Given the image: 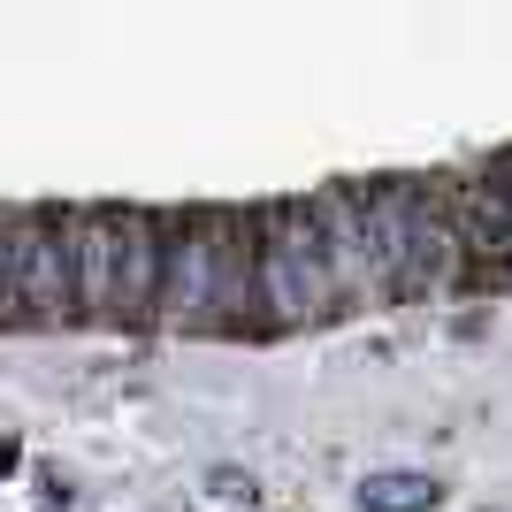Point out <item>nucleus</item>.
<instances>
[{"mask_svg": "<svg viewBox=\"0 0 512 512\" xmlns=\"http://www.w3.org/2000/svg\"><path fill=\"white\" fill-rule=\"evenodd\" d=\"M253 237H260V321L299 329V321L337 314L329 260H321L314 207H306V199H276V207H260L253 214Z\"/></svg>", "mask_w": 512, "mask_h": 512, "instance_id": "obj_1", "label": "nucleus"}, {"mask_svg": "<svg viewBox=\"0 0 512 512\" xmlns=\"http://www.w3.org/2000/svg\"><path fill=\"white\" fill-rule=\"evenodd\" d=\"M214 245H222V207L161 222V306H153L161 321L214 329Z\"/></svg>", "mask_w": 512, "mask_h": 512, "instance_id": "obj_2", "label": "nucleus"}, {"mask_svg": "<svg viewBox=\"0 0 512 512\" xmlns=\"http://www.w3.org/2000/svg\"><path fill=\"white\" fill-rule=\"evenodd\" d=\"M16 306L31 321L77 314V237H69V214H54V207L23 214V230H16Z\"/></svg>", "mask_w": 512, "mask_h": 512, "instance_id": "obj_3", "label": "nucleus"}, {"mask_svg": "<svg viewBox=\"0 0 512 512\" xmlns=\"http://www.w3.org/2000/svg\"><path fill=\"white\" fill-rule=\"evenodd\" d=\"M314 207V237H321V260H329V291L337 299H360L367 283H375V245H367V207L352 184H337V192L306 199Z\"/></svg>", "mask_w": 512, "mask_h": 512, "instance_id": "obj_4", "label": "nucleus"}, {"mask_svg": "<svg viewBox=\"0 0 512 512\" xmlns=\"http://www.w3.org/2000/svg\"><path fill=\"white\" fill-rule=\"evenodd\" d=\"M153 306H161V214L115 207V291H107V314L146 321Z\"/></svg>", "mask_w": 512, "mask_h": 512, "instance_id": "obj_5", "label": "nucleus"}, {"mask_svg": "<svg viewBox=\"0 0 512 512\" xmlns=\"http://www.w3.org/2000/svg\"><path fill=\"white\" fill-rule=\"evenodd\" d=\"M260 321V237L253 214H222V245H214V329Z\"/></svg>", "mask_w": 512, "mask_h": 512, "instance_id": "obj_6", "label": "nucleus"}, {"mask_svg": "<svg viewBox=\"0 0 512 512\" xmlns=\"http://www.w3.org/2000/svg\"><path fill=\"white\" fill-rule=\"evenodd\" d=\"M69 237H77V314H107V291H115V207L69 214Z\"/></svg>", "mask_w": 512, "mask_h": 512, "instance_id": "obj_7", "label": "nucleus"}, {"mask_svg": "<svg viewBox=\"0 0 512 512\" xmlns=\"http://www.w3.org/2000/svg\"><path fill=\"white\" fill-rule=\"evenodd\" d=\"M459 245H474L482 260H497L512 276V199L497 192V176L467 184V230H459Z\"/></svg>", "mask_w": 512, "mask_h": 512, "instance_id": "obj_8", "label": "nucleus"}, {"mask_svg": "<svg viewBox=\"0 0 512 512\" xmlns=\"http://www.w3.org/2000/svg\"><path fill=\"white\" fill-rule=\"evenodd\" d=\"M436 482L428 474H413V467H383V474H367L360 482V505L367 512H436Z\"/></svg>", "mask_w": 512, "mask_h": 512, "instance_id": "obj_9", "label": "nucleus"}, {"mask_svg": "<svg viewBox=\"0 0 512 512\" xmlns=\"http://www.w3.org/2000/svg\"><path fill=\"white\" fill-rule=\"evenodd\" d=\"M16 230H23V214H0V314H23L16 306Z\"/></svg>", "mask_w": 512, "mask_h": 512, "instance_id": "obj_10", "label": "nucleus"}, {"mask_svg": "<svg viewBox=\"0 0 512 512\" xmlns=\"http://www.w3.org/2000/svg\"><path fill=\"white\" fill-rule=\"evenodd\" d=\"M207 490L222 497V505H253V482H245L237 467H214V474H207Z\"/></svg>", "mask_w": 512, "mask_h": 512, "instance_id": "obj_11", "label": "nucleus"}, {"mask_svg": "<svg viewBox=\"0 0 512 512\" xmlns=\"http://www.w3.org/2000/svg\"><path fill=\"white\" fill-rule=\"evenodd\" d=\"M8 467H16V444H0V474H8Z\"/></svg>", "mask_w": 512, "mask_h": 512, "instance_id": "obj_12", "label": "nucleus"}]
</instances>
